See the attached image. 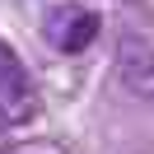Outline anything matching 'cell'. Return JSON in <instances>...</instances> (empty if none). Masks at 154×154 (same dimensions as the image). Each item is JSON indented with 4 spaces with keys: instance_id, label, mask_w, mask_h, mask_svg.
I'll use <instances>...</instances> for the list:
<instances>
[{
    "instance_id": "6da1fadb",
    "label": "cell",
    "mask_w": 154,
    "mask_h": 154,
    "mask_svg": "<svg viewBox=\"0 0 154 154\" xmlns=\"http://www.w3.org/2000/svg\"><path fill=\"white\" fill-rule=\"evenodd\" d=\"M98 28H103L98 10L79 5V0H61V5H51V10H47L42 38H47L51 47L61 51V56H75V51H84L89 42L98 38Z\"/></svg>"
},
{
    "instance_id": "7a4b0ae2",
    "label": "cell",
    "mask_w": 154,
    "mask_h": 154,
    "mask_svg": "<svg viewBox=\"0 0 154 154\" xmlns=\"http://www.w3.org/2000/svg\"><path fill=\"white\" fill-rule=\"evenodd\" d=\"M33 107H38V98H33L28 70H23V61L14 56L5 42H0V117H5V122H23V117H33Z\"/></svg>"
},
{
    "instance_id": "3957f363",
    "label": "cell",
    "mask_w": 154,
    "mask_h": 154,
    "mask_svg": "<svg viewBox=\"0 0 154 154\" xmlns=\"http://www.w3.org/2000/svg\"><path fill=\"white\" fill-rule=\"evenodd\" d=\"M122 79L135 94L154 98V33H135L122 51Z\"/></svg>"
},
{
    "instance_id": "277c9868",
    "label": "cell",
    "mask_w": 154,
    "mask_h": 154,
    "mask_svg": "<svg viewBox=\"0 0 154 154\" xmlns=\"http://www.w3.org/2000/svg\"><path fill=\"white\" fill-rule=\"evenodd\" d=\"M14 154H56V149H51V145H19Z\"/></svg>"
},
{
    "instance_id": "5b68a950",
    "label": "cell",
    "mask_w": 154,
    "mask_h": 154,
    "mask_svg": "<svg viewBox=\"0 0 154 154\" xmlns=\"http://www.w3.org/2000/svg\"><path fill=\"white\" fill-rule=\"evenodd\" d=\"M5 126H10V122H5V117H0V135H5Z\"/></svg>"
}]
</instances>
